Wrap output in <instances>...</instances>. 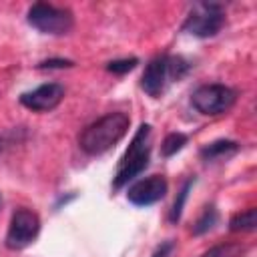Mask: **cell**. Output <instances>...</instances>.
Here are the masks:
<instances>
[{
	"instance_id": "30bf717a",
	"label": "cell",
	"mask_w": 257,
	"mask_h": 257,
	"mask_svg": "<svg viewBox=\"0 0 257 257\" xmlns=\"http://www.w3.org/2000/svg\"><path fill=\"white\" fill-rule=\"evenodd\" d=\"M237 151H239V145L235 141H215L201 149V159L205 163H215V161L233 157Z\"/></svg>"
},
{
	"instance_id": "8fae6325",
	"label": "cell",
	"mask_w": 257,
	"mask_h": 257,
	"mask_svg": "<svg viewBox=\"0 0 257 257\" xmlns=\"http://www.w3.org/2000/svg\"><path fill=\"white\" fill-rule=\"evenodd\" d=\"M255 215H257L255 209H247V211L233 215L229 221L231 231H253L255 229Z\"/></svg>"
},
{
	"instance_id": "5bb4252c",
	"label": "cell",
	"mask_w": 257,
	"mask_h": 257,
	"mask_svg": "<svg viewBox=\"0 0 257 257\" xmlns=\"http://www.w3.org/2000/svg\"><path fill=\"white\" fill-rule=\"evenodd\" d=\"M241 255H243V247L239 243H223L211 247L201 257H241Z\"/></svg>"
},
{
	"instance_id": "d6986e66",
	"label": "cell",
	"mask_w": 257,
	"mask_h": 257,
	"mask_svg": "<svg viewBox=\"0 0 257 257\" xmlns=\"http://www.w3.org/2000/svg\"><path fill=\"white\" fill-rule=\"evenodd\" d=\"M0 207H2V197H0Z\"/></svg>"
},
{
	"instance_id": "7c38bea8",
	"label": "cell",
	"mask_w": 257,
	"mask_h": 257,
	"mask_svg": "<svg viewBox=\"0 0 257 257\" xmlns=\"http://www.w3.org/2000/svg\"><path fill=\"white\" fill-rule=\"evenodd\" d=\"M215 223H217V209L213 205H209V207H205V211L201 213V217L197 219V223L193 225V233L195 235H203L209 229H213Z\"/></svg>"
},
{
	"instance_id": "ba28073f",
	"label": "cell",
	"mask_w": 257,
	"mask_h": 257,
	"mask_svg": "<svg viewBox=\"0 0 257 257\" xmlns=\"http://www.w3.org/2000/svg\"><path fill=\"white\" fill-rule=\"evenodd\" d=\"M167 189H169V185H167L165 177L153 175V177H147V179H141V181L133 183L128 187L126 199L137 207H147V205H153V203L161 201L167 195Z\"/></svg>"
},
{
	"instance_id": "7a4b0ae2",
	"label": "cell",
	"mask_w": 257,
	"mask_h": 257,
	"mask_svg": "<svg viewBox=\"0 0 257 257\" xmlns=\"http://www.w3.org/2000/svg\"><path fill=\"white\" fill-rule=\"evenodd\" d=\"M189 72V64L181 58V56H169V54H163V56H155L145 72H143V78H141V88L157 98L165 92V88L175 82V80H181L185 74Z\"/></svg>"
},
{
	"instance_id": "3957f363",
	"label": "cell",
	"mask_w": 257,
	"mask_h": 257,
	"mask_svg": "<svg viewBox=\"0 0 257 257\" xmlns=\"http://www.w3.org/2000/svg\"><path fill=\"white\" fill-rule=\"evenodd\" d=\"M149 157H151V124H141L118 163L112 189H120L137 175H141L149 165Z\"/></svg>"
},
{
	"instance_id": "ac0fdd59",
	"label": "cell",
	"mask_w": 257,
	"mask_h": 257,
	"mask_svg": "<svg viewBox=\"0 0 257 257\" xmlns=\"http://www.w3.org/2000/svg\"><path fill=\"white\" fill-rule=\"evenodd\" d=\"M171 251H173V243L171 241H165L163 245H159L153 253V257H171Z\"/></svg>"
},
{
	"instance_id": "52a82bcc",
	"label": "cell",
	"mask_w": 257,
	"mask_h": 257,
	"mask_svg": "<svg viewBox=\"0 0 257 257\" xmlns=\"http://www.w3.org/2000/svg\"><path fill=\"white\" fill-rule=\"evenodd\" d=\"M40 233V219L30 209H18L10 217L6 247L8 249H24L28 247Z\"/></svg>"
},
{
	"instance_id": "6da1fadb",
	"label": "cell",
	"mask_w": 257,
	"mask_h": 257,
	"mask_svg": "<svg viewBox=\"0 0 257 257\" xmlns=\"http://www.w3.org/2000/svg\"><path fill=\"white\" fill-rule=\"evenodd\" d=\"M131 118L124 112H108L90 122L78 137V145L86 155H102L112 149L128 131Z\"/></svg>"
},
{
	"instance_id": "277c9868",
	"label": "cell",
	"mask_w": 257,
	"mask_h": 257,
	"mask_svg": "<svg viewBox=\"0 0 257 257\" xmlns=\"http://www.w3.org/2000/svg\"><path fill=\"white\" fill-rule=\"evenodd\" d=\"M28 24L42 34H68L74 26L72 12L68 8H58L46 2H36L28 8Z\"/></svg>"
},
{
	"instance_id": "2e32d148",
	"label": "cell",
	"mask_w": 257,
	"mask_h": 257,
	"mask_svg": "<svg viewBox=\"0 0 257 257\" xmlns=\"http://www.w3.org/2000/svg\"><path fill=\"white\" fill-rule=\"evenodd\" d=\"M139 64L137 58H120V60H112L106 64V70L112 74H126L128 70H133Z\"/></svg>"
},
{
	"instance_id": "5b68a950",
	"label": "cell",
	"mask_w": 257,
	"mask_h": 257,
	"mask_svg": "<svg viewBox=\"0 0 257 257\" xmlns=\"http://www.w3.org/2000/svg\"><path fill=\"white\" fill-rule=\"evenodd\" d=\"M225 24V12L223 6L217 2H197L189 16L183 22V30L197 36V38H209L215 36Z\"/></svg>"
},
{
	"instance_id": "4fadbf2b",
	"label": "cell",
	"mask_w": 257,
	"mask_h": 257,
	"mask_svg": "<svg viewBox=\"0 0 257 257\" xmlns=\"http://www.w3.org/2000/svg\"><path fill=\"white\" fill-rule=\"evenodd\" d=\"M185 145H187V135H183V133H171V135L165 137V141L161 145V153H163V157H171L177 151H181Z\"/></svg>"
},
{
	"instance_id": "9a60e30c",
	"label": "cell",
	"mask_w": 257,
	"mask_h": 257,
	"mask_svg": "<svg viewBox=\"0 0 257 257\" xmlns=\"http://www.w3.org/2000/svg\"><path fill=\"white\" fill-rule=\"evenodd\" d=\"M195 183V179H189V181H185V185H183V189L179 191V197L175 199V205H173V209H171V215H169V219L173 221V223H177L179 219H181V213H183V207H185V201H187V195H189V189H191V185Z\"/></svg>"
},
{
	"instance_id": "e0dca14e",
	"label": "cell",
	"mask_w": 257,
	"mask_h": 257,
	"mask_svg": "<svg viewBox=\"0 0 257 257\" xmlns=\"http://www.w3.org/2000/svg\"><path fill=\"white\" fill-rule=\"evenodd\" d=\"M66 66H72L70 60H62V58H54V60H44L38 64V68H66Z\"/></svg>"
},
{
	"instance_id": "8992f818",
	"label": "cell",
	"mask_w": 257,
	"mask_h": 257,
	"mask_svg": "<svg viewBox=\"0 0 257 257\" xmlns=\"http://www.w3.org/2000/svg\"><path fill=\"white\" fill-rule=\"evenodd\" d=\"M235 98H237V92L231 88V86H225V84H203L199 86L193 96H191V102L193 106L201 112V114H223L227 112L233 104H235Z\"/></svg>"
},
{
	"instance_id": "9c48e42d",
	"label": "cell",
	"mask_w": 257,
	"mask_h": 257,
	"mask_svg": "<svg viewBox=\"0 0 257 257\" xmlns=\"http://www.w3.org/2000/svg\"><path fill=\"white\" fill-rule=\"evenodd\" d=\"M62 98H64L62 84H58V82H46V84H40L38 88L30 90V92H24L20 96V102L26 108H30V110L46 112V110L56 108Z\"/></svg>"
}]
</instances>
